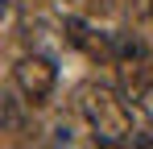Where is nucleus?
Wrapping results in <instances>:
<instances>
[{
    "mask_svg": "<svg viewBox=\"0 0 153 149\" xmlns=\"http://www.w3.org/2000/svg\"><path fill=\"white\" fill-rule=\"evenodd\" d=\"M79 112H83V120L91 124V133L100 137V141H132V112H128V95L120 91H112V87H103V83H83L79 87Z\"/></svg>",
    "mask_w": 153,
    "mask_h": 149,
    "instance_id": "obj_1",
    "label": "nucleus"
},
{
    "mask_svg": "<svg viewBox=\"0 0 153 149\" xmlns=\"http://www.w3.org/2000/svg\"><path fill=\"white\" fill-rule=\"evenodd\" d=\"M116 71H120V91L128 99H141L153 91V54L132 33L116 37Z\"/></svg>",
    "mask_w": 153,
    "mask_h": 149,
    "instance_id": "obj_2",
    "label": "nucleus"
},
{
    "mask_svg": "<svg viewBox=\"0 0 153 149\" xmlns=\"http://www.w3.org/2000/svg\"><path fill=\"white\" fill-rule=\"evenodd\" d=\"M13 83H17V91L25 104H46L54 95V83H58V66H54L46 54H25L17 66H13Z\"/></svg>",
    "mask_w": 153,
    "mask_h": 149,
    "instance_id": "obj_3",
    "label": "nucleus"
},
{
    "mask_svg": "<svg viewBox=\"0 0 153 149\" xmlns=\"http://www.w3.org/2000/svg\"><path fill=\"white\" fill-rule=\"evenodd\" d=\"M62 42L83 50L91 62H116V42H108L103 33H95V29L87 25V17H79V13L62 21Z\"/></svg>",
    "mask_w": 153,
    "mask_h": 149,
    "instance_id": "obj_4",
    "label": "nucleus"
},
{
    "mask_svg": "<svg viewBox=\"0 0 153 149\" xmlns=\"http://www.w3.org/2000/svg\"><path fill=\"white\" fill-rule=\"evenodd\" d=\"M71 13H79V17H103L108 8H112V0H62Z\"/></svg>",
    "mask_w": 153,
    "mask_h": 149,
    "instance_id": "obj_5",
    "label": "nucleus"
},
{
    "mask_svg": "<svg viewBox=\"0 0 153 149\" xmlns=\"http://www.w3.org/2000/svg\"><path fill=\"white\" fill-rule=\"evenodd\" d=\"M149 8H153V0H149Z\"/></svg>",
    "mask_w": 153,
    "mask_h": 149,
    "instance_id": "obj_6",
    "label": "nucleus"
}]
</instances>
